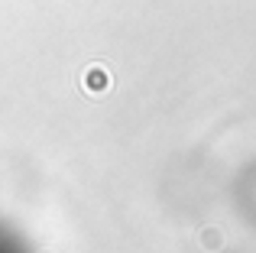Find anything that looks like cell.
I'll return each mask as SVG.
<instances>
[{
	"mask_svg": "<svg viewBox=\"0 0 256 253\" xmlns=\"http://www.w3.org/2000/svg\"><path fill=\"white\" fill-rule=\"evenodd\" d=\"M0 253H32V247L16 228L0 221Z\"/></svg>",
	"mask_w": 256,
	"mask_h": 253,
	"instance_id": "1",
	"label": "cell"
}]
</instances>
